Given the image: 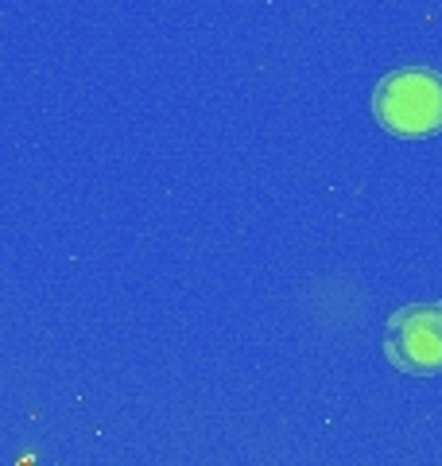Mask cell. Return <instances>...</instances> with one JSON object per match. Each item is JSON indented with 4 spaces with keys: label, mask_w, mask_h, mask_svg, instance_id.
Wrapping results in <instances>:
<instances>
[{
    "label": "cell",
    "mask_w": 442,
    "mask_h": 466,
    "mask_svg": "<svg viewBox=\"0 0 442 466\" xmlns=\"http://www.w3.org/2000/svg\"><path fill=\"white\" fill-rule=\"evenodd\" d=\"M373 116L392 137L423 140L442 133V75L427 66L396 70L373 94Z\"/></svg>",
    "instance_id": "6da1fadb"
},
{
    "label": "cell",
    "mask_w": 442,
    "mask_h": 466,
    "mask_svg": "<svg viewBox=\"0 0 442 466\" xmlns=\"http://www.w3.org/2000/svg\"><path fill=\"white\" fill-rule=\"evenodd\" d=\"M385 358L411 377L442 373V303H411L396 311L385 327Z\"/></svg>",
    "instance_id": "7a4b0ae2"
}]
</instances>
